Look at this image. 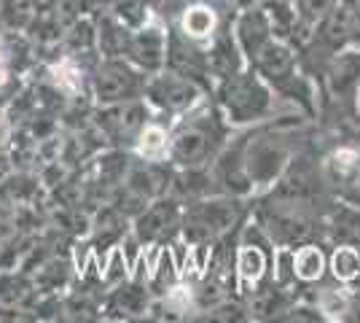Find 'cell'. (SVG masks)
Here are the masks:
<instances>
[{"instance_id": "cell-1", "label": "cell", "mask_w": 360, "mask_h": 323, "mask_svg": "<svg viewBox=\"0 0 360 323\" xmlns=\"http://www.w3.org/2000/svg\"><path fill=\"white\" fill-rule=\"evenodd\" d=\"M226 124L215 103H202L169 127V154L167 162L172 167H207L215 154L224 148Z\"/></svg>"}, {"instance_id": "cell-2", "label": "cell", "mask_w": 360, "mask_h": 323, "mask_svg": "<svg viewBox=\"0 0 360 323\" xmlns=\"http://www.w3.org/2000/svg\"><path fill=\"white\" fill-rule=\"evenodd\" d=\"M212 97H215V106L231 129H248V127H255V124L271 119L274 103H277L274 89L250 65L215 81Z\"/></svg>"}, {"instance_id": "cell-3", "label": "cell", "mask_w": 360, "mask_h": 323, "mask_svg": "<svg viewBox=\"0 0 360 323\" xmlns=\"http://www.w3.org/2000/svg\"><path fill=\"white\" fill-rule=\"evenodd\" d=\"M242 197L231 194H210L202 200L183 205L180 237L188 248H210L221 237H231L245 218Z\"/></svg>"}, {"instance_id": "cell-4", "label": "cell", "mask_w": 360, "mask_h": 323, "mask_svg": "<svg viewBox=\"0 0 360 323\" xmlns=\"http://www.w3.org/2000/svg\"><path fill=\"white\" fill-rule=\"evenodd\" d=\"M253 215L274 248H296L315 237V218L309 215V205L261 197Z\"/></svg>"}, {"instance_id": "cell-5", "label": "cell", "mask_w": 360, "mask_h": 323, "mask_svg": "<svg viewBox=\"0 0 360 323\" xmlns=\"http://www.w3.org/2000/svg\"><path fill=\"white\" fill-rule=\"evenodd\" d=\"M143 97L153 108V113H162V116H186L188 110H194L196 106H202L210 97V87L191 76H183L178 70L165 68V70L148 76Z\"/></svg>"}, {"instance_id": "cell-6", "label": "cell", "mask_w": 360, "mask_h": 323, "mask_svg": "<svg viewBox=\"0 0 360 323\" xmlns=\"http://www.w3.org/2000/svg\"><path fill=\"white\" fill-rule=\"evenodd\" d=\"M146 81L148 76L127 57H100L89 70V94L94 106L137 100L146 92Z\"/></svg>"}, {"instance_id": "cell-7", "label": "cell", "mask_w": 360, "mask_h": 323, "mask_svg": "<svg viewBox=\"0 0 360 323\" xmlns=\"http://www.w3.org/2000/svg\"><path fill=\"white\" fill-rule=\"evenodd\" d=\"M153 119V108L146 103V97L124 100L113 106H97L94 110V129L110 140L116 148H132L143 127Z\"/></svg>"}, {"instance_id": "cell-8", "label": "cell", "mask_w": 360, "mask_h": 323, "mask_svg": "<svg viewBox=\"0 0 360 323\" xmlns=\"http://www.w3.org/2000/svg\"><path fill=\"white\" fill-rule=\"evenodd\" d=\"M320 84L330 103L336 106H355L360 97V46L336 49L320 70Z\"/></svg>"}, {"instance_id": "cell-9", "label": "cell", "mask_w": 360, "mask_h": 323, "mask_svg": "<svg viewBox=\"0 0 360 323\" xmlns=\"http://www.w3.org/2000/svg\"><path fill=\"white\" fill-rule=\"evenodd\" d=\"M323 189H326V181H323V172H320V162L296 151L293 159L288 162V167L283 170V175L277 178V184L271 186L264 197L312 205L323 194Z\"/></svg>"}, {"instance_id": "cell-10", "label": "cell", "mask_w": 360, "mask_h": 323, "mask_svg": "<svg viewBox=\"0 0 360 323\" xmlns=\"http://www.w3.org/2000/svg\"><path fill=\"white\" fill-rule=\"evenodd\" d=\"M183 221V202L175 200L172 194L156 197L148 202V208L132 218V237L137 246H162L172 234L180 232Z\"/></svg>"}, {"instance_id": "cell-11", "label": "cell", "mask_w": 360, "mask_h": 323, "mask_svg": "<svg viewBox=\"0 0 360 323\" xmlns=\"http://www.w3.org/2000/svg\"><path fill=\"white\" fill-rule=\"evenodd\" d=\"M271 259H274V246L264 234L258 224H250L242 234L237 256H234V275L240 277V283L255 289L258 283H264L271 277Z\"/></svg>"}, {"instance_id": "cell-12", "label": "cell", "mask_w": 360, "mask_h": 323, "mask_svg": "<svg viewBox=\"0 0 360 323\" xmlns=\"http://www.w3.org/2000/svg\"><path fill=\"white\" fill-rule=\"evenodd\" d=\"M167 49H169V30L162 27L159 22H148V25L132 30L124 57L132 62L137 70L150 76V73H159L167 68Z\"/></svg>"}, {"instance_id": "cell-13", "label": "cell", "mask_w": 360, "mask_h": 323, "mask_svg": "<svg viewBox=\"0 0 360 323\" xmlns=\"http://www.w3.org/2000/svg\"><path fill=\"white\" fill-rule=\"evenodd\" d=\"M231 32H234V38H237L248 65L269 46L271 38H277L274 27H271V16L264 6H253V8L237 11L234 19H231Z\"/></svg>"}, {"instance_id": "cell-14", "label": "cell", "mask_w": 360, "mask_h": 323, "mask_svg": "<svg viewBox=\"0 0 360 323\" xmlns=\"http://www.w3.org/2000/svg\"><path fill=\"white\" fill-rule=\"evenodd\" d=\"M153 291L143 280H121L103 302V318L113 321H135L146 318L153 308Z\"/></svg>"}, {"instance_id": "cell-15", "label": "cell", "mask_w": 360, "mask_h": 323, "mask_svg": "<svg viewBox=\"0 0 360 323\" xmlns=\"http://www.w3.org/2000/svg\"><path fill=\"white\" fill-rule=\"evenodd\" d=\"M320 172L326 189H333L339 197L349 200L360 186V146H336L320 162Z\"/></svg>"}, {"instance_id": "cell-16", "label": "cell", "mask_w": 360, "mask_h": 323, "mask_svg": "<svg viewBox=\"0 0 360 323\" xmlns=\"http://www.w3.org/2000/svg\"><path fill=\"white\" fill-rule=\"evenodd\" d=\"M250 68L269 84L271 89H277V87L285 84L288 78L296 76L301 70L299 49L293 46V44H288V41H283V38H271L269 46L250 62Z\"/></svg>"}, {"instance_id": "cell-17", "label": "cell", "mask_w": 360, "mask_h": 323, "mask_svg": "<svg viewBox=\"0 0 360 323\" xmlns=\"http://www.w3.org/2000/svg\"><path fill=\"white\" fill-rule=\"evenodd\" d=\"M293 302H296L293 286H283L274 277H266L264 283L250 289L248 299H245L250 321H280Z\"/></svg>"}, {"instance_id": "cell-18", "label": "cell", "mask_w": 360, "mask_h": 323, "mask_svg": "<svg viewBox=\"0 0 360 323\" xmlns=\"http://www.w3.org/2000/svg\"><path fill=\"white\" fill-rule=\"evenodd\" d=\"M205 57H207V73L212 78V87H215V81L248 68L245 54H242L240 44H237V38L231 32V25H224L221 30L215 32V38H210L205 44Z\"/></svg>"}, {"instance_id": "cell-19", "label": "cell", "mask_w": 360, "mask_h": 323, "mask_svg": "<svg viewBox=\"0 0 360 323\" xmlns=\"http://www.w3.org/2000/svg\"><path fill=\"white\" fill-rule=\"evenodd\" d=\"M224 27L221 22V11L212 6L210 0H194V3H183L178 11V25L175 30L194 41V44H207L215 38V32Z\"/></svg>"}, {"instance_id": "cell-20", "label": "cell", "mask_w": 360, "mask_h": 323, "mask_svg": "<svg viewBox=\"0 0 360 323\" xmlns=\"http://www.w3.org/2000/svg\"><path fill=\"white\" fill-rule=\"evenodd\" d=\"M167 68L178 70L183 76H191L212 89V78L207 73V57H205V44H194L183 38L178 30H169V49H167Z\"/></svg>"}, {"instance_id": "cell-21", "label": "cell", "mask_w": 360, "mask_h": 323, "mask_svg": "<svg viewBox=\"0 0 360 323\" xmlns=\"http://www.w3.org/2000/svg\"><path fill=\"white\" fill-rule=\"evenodd\" d=\"M38 286L27 270H0V310H25L32 312L38 302Z\"/></svg>"}, {"instance_id": "cell-22", "label": "cell", "mask_w": 360, "mask_h": 323, "mask_svg": "<svg viewBox=\"0 0 360 323\" xmlns=\"http://www.w3.org/2000/svg\"><path fill=\"white\" fill-rule=\"evenodd\" d=\"M175 200H180L183 205L186 202L202 200V197H210V194H218L215 189V181H212L210 165L207 167H172V175H169V191Z\"/></svg>"}, {"instance_id": "cell-23", "label": "cell", "mask_w": 360, "mask_h": 323, "mask_svg": "<svg viewBox=\"0 0 360 323\" xmlns=\"http://www.w3.org/2000/svg\"><path fill=\"white\" fill-rule=\"evenodd\" d=\"M326 234L333 246L360 248V205L339 202L326 215Z\"/></svg>"}, {"instance_id": "cell-24", "label": "cell", "mask_w": 360, "mask_h": 323, "mask_svg": "<svg viewBox=\"0 0 360 323\" xmlns=\"http://www.w3.org/2000/svg\"><path fill=\"white\" fill-rule=\"evenodd\" d=\"M328 272V253L326 248L309 240V243H301V246L293 248V277L301 286H309V283H317L323 280Z\"/></svg>"}, {"instance_id": "cell-25", "label": "cell", "mask_w": 360, "mask_h": 323, "mask_svg": "<svg viewBox=\"0 0 360 323\" xmlns=\"http://www.w3.org/2000/svg\"><path fill=\"white\" fill-rule=\"evenodd\" d=\"M94 19H97V51H100V57H124L132 30L127 25H121L119 19L105 8Z\"/></svg>"}, {"instance_id": "cell-26", "label": "cell", "mask_w": 360, "mask_h": 323, "mask_svg": "<svg viewBox=\"0 0 360 323\" xmlns=\"http://www.w3.org/2000/svg\"><path fill=\"white\" fill-rule=\"evenodd\" d=\"M132 154L137 159H146V162H167V154H169V127L159 122L156 113L143 127V132L137 135L135 146H132Z\"/></svg>"}, {"instance_id": "cell-27", "label": "cell", "mask_w": 360, "mask_h": 323, "mask_svg": "<svg viewBox=\"0 0 360 323\" xmlns=\"http://www.w3.org/2000/svg\"><path fill=\"white\" fill-rule=\"evenodd\" d=\"M62 49L78 57V54H100L97 51V19L94 16H81L73 25L65 27V38H62Z\"/></svg>"}, {"instance_id": "cell-28", "label": "cell", "mask_w": 360, "mask_h": 323, "mask_svg": "<svg viewBox=\"0 0 360 323\" xmlns=\"http://www.w3.org/2000/svg\"><path fill=\"white\" fill-rule=\"evenodd\" d=\"M38 8L32 0H0V32L25 35Z\"/></svg>"}, {"instance_id": "cell-29", "label": "cell", "mask_w": 360, "mask_h": 323, "mask_svg": "<svg viewBox=\"0 0 360 323\" xmlns=\"http://www.w3.org/2000/svg\"><path fill=\"white\" fill-rule=\"evenodd\" d=\"M328 272L336 283L352 286L360 277V248L358 246H333L328 256Z\"/></svg>"}, {"instance_id": "cell-30", "label": "cell", "mask_w": 360, "mask_h": 323, "mask_svg": "<svg viewBox=\"0 0 360 323\" xmlns=\"http://www.w3.org/2000/svg\"><path fill=\"white\" fill-rule=\"evenodd\" d=\"M105 11L119 19L121 25H127L129 30H137L143 25H148V3L146 0H105L103 6Z\"/></svg>"}, {"instance_id": "cell-31", "label": "cell", "mask_w": 360, "mask_h": 323, "mask_svg": "<svg viewBox=\"0 0 360 323\" xmlns=\"http://www.w3.org/2000/svg\"><path fill=\"white\" fill-rule=\"evenodd\" d=\"M202 321H218V323H242L250 321L248 305L240 299H221L218 305H212L210 310H205Z\"/></svg>"}, {"instance_id": "cell-32", "label": "cell", "mask_w": 360, "mask_h": 323, "mask_svg": "<svg viewBox=\"0 0 360 323\" xmlns=\"http://www.w3.org/2000/svg\"><path fill=\"white\" fill-rule=\"evenodd\" d=\"M280 321H285V323H320V321H328V318H326V312L317 308V305L293 302L290 310H288Z\"/></svg>"}, {"instance_id": "cell-33", "label": "cell", "mask_w": 360, "mask_h": 323, "mask_svg": "<svg viewBox=\"0 0 360 323\" xmlns=\"http://www.w3.org/2000/svg\"><path fill=\"white\" fill-rule=\"evenodd\" d=\"M293 6H296L301 19L312 22V25H320V19L336 6V0H293Z\"/></svg>"}, {"instance_id": "cell-34", "label": "cell", "mask_w": 360, "mask_h": 323, "mask_svg": "<svg viewBox=\"0 0 360 323\" xmlns=\"http://www.w3.org/2000/svg\"><path fill=\"white\" fill-rule=\"evenodd\" d=\"M11 135H14V119H11V113H8V110H3V108H0V151H3V148H8Z\"/></svg>"}, {"instance_id": "cell-35", "label": "cell", "mask_w": 360, "mask_h": 323, "mask_svg": "<svg viewBox=\"0 0 360 323\" xmlns=\"http://www.w3.org/2000/svg\"><path fill=\"white\" fill-rule=\"evenodd\" d=\"M8 76H11V49L6 46V41L0 35V87L8 81Z\"/></svg>"}, {"instance_id": "cell-36", "label": "cell", "mask_w": 360, "mask_h": 323, "mask_svg": "<svg viewBox=\"0 0 360 323\" xmlns=\"http://www.w3.org/2000/svg\"><path fill=\"white\" fill-rule=\"evenodd\" d=\"M237 11H242V8H253V6H258V0H229Z\"/></svg>"}, {"instance_id": "cell-37", "label": "cell", "mask_w": 360, "mask_h": 323, "mask_svg": "<svg viewBox=\"0 0 360 323\" xmlns=\"http://www.w3.org/2000/svg\"><path fill=\"white\" fill-rule=\"evenodd\" d=\"M288 3H293V0H258V6H264V8H274V6H288Z\"/></svg>"}, {"instance_id": "cell-38", "label": "cell", "mask_w": 360, "mask_h": 323, "mask_svg": "<svg viewBox=\"0 0 360 323\" xmlns=\"http://www.w3.org/2000/svg\"><path fill=\"white\" fill-rule=\"evenodd\" d=\"M32 3H35V8H38V11H46V8H51L57 0H32Z\"/></svg>"}]
</instances>
